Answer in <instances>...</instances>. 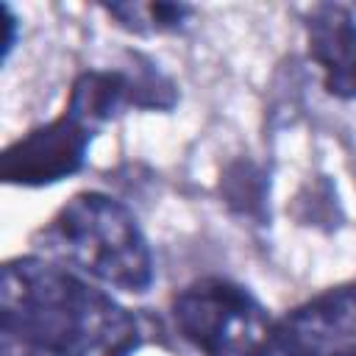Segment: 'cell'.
Returning <instances> with one entry per match:
<instances>
[{"instance_id":"cell-1","label":"cell","mask_w":356,"mask_h":356,"mask_svg":"<svg viewBox=\"0 0 356 356\" xmlns=\"http://www.w3.org/2000/svg\"><path fill=\"white\" fill-rule=\"evenodd\" d=\"M0 334L42 356H134L150 342L139 312L33 250L0 267Z\"/></svg>"},{"instance_id":"cell-2","label":"cell","mask_w":356,"mask_h":356,"mask_svg":"<svg viewBox=\"0 0 356 356\" xmlns=\"http://www.w3.org/2000/svg\"><path fill=\"white\" fill-rule=\"evenodd\" d=\"M31 250L125 295H147L156 256L134 209L100 189L70 195L33 234Z\"/></svg>"},{"instance_id":"cell-3","label":"cell","mask_w":356,"mask_h":356,"mask_svg":"<svg viewBox=\"0 0 356 356\" xmlns=\"http://www.w3.org/2000/svg\"><path fill=\"white\" fill-rule=\"evenodd\" d=\"M170 320L200 356H278L275 317L250 286L200 275L170 295Z\"/></svg>"},{"instance_id":"cell-4","label":"cell","mask_w":356,"mask_h":356,"mask_svg":"<svg viewBox=\"0 0 356 356\" xmlns=\"http://www.w3.org/2000/svg\"><path fill=\"white\" fill-rule=\"evenodd\" d=\"M181 103L175 78L147 53L125 50L114 67L81 70L67 92L64 108L81 117L97 134L128 111H159L170 114Z\"/></svg>"},{"instance_id":"cell-5","label":"cell","mask_w":356,"mask_h":356,"mask_svg":"<svg viewBox=\"0 0 356 356\" xmlns=\"http://www.w3.org/2000/svg\"><path fill=\"white\" fill-rule=\"evenodd\" d=\"M97 131L70 108H61L47 122L28 128L0 153V181L19 189L56 186L86 167L89 147Z\"/></svg>"},{"instance_id":"cell-6","label":"cell","mask_w":356,"mask_h":356,"mask_svg":"<svg viewBox=\"0 0 356 356\" xmlns=\"http://www.w3.org/2000/svg\"><path fill=\"white\" fill-rule=\"evenodd\" d=\"M273 331L278 356H356V278L289 306Z\"/></svg>"},{"instance_id":"cell-7","label":"cell","mask_w":356,"mask_h":356,"mask_svg":"<svg viewBox=\"0 0 356 356\" xmlns=\"http://www.w3.org/2000/svg\"><path fill=\"white\" fill-rule=\"evenodd\" d=\"M300 28L323 92L339 103H356V14L342 3H314L300 14Z\"/></svg>"},{"instance_id":"cell-8","label":"cell","mask_w":356,"mask_h":356,"mask_svg":"<svg viewBox=\"0 0 356 356\" xmlns=\"http://www.w3.org/2000/svg\"><path fill=\"white\" fill-rule=\"evenodd\" d=\"M270 195H273L270 170L253 156H234L222 164L217 178V197L234 220L256 228H267Z\"/></svg>"},{"instance_id":"cell-9","label":"cell","mask_w":356,"mask_h":356,"mask_svg":"<svg viewBox=\"0 0 356 356\" xmlns=\"http://www.w3.org/2000/svg\"><path fill=\"white\" fill-rule=\"evenodd\" d=\"M97 8L111 19L114 28H120L122 33L139 36V39L184 33L189 28V22L195 19V14H197V8L189 6V3H167V0L100 3Z\"/></svg>"},{"instance_id":"cell-10","label":"cell","mask_w":356,"mask_h":356,"mask_svg":"<svg viewBox=\"0 0 356 356\" xmlns=\"http://www.w3.org/2000/svg\"><path fill=\"white\" fill-rule=\"evenodd\" d=\"M289 214L298 225L314 228L320 234H337L348 220L342 197L337 192V184L325 172L309 175L298 186L295 197L289 200Z\"/></svg>"},{"instance_id":"cell-11","label":"cell","mask_w":356,"mask_h":356,"mask_svg":"<svg viewBox=\"0 0 356 356\" xmlns=\"http://www.w3.org/2000/svg\"><path fill=\"white\" fill-rule=\"evenodd\" d=\"M3 19H6V25H8L6 44H3V61H8L11 53H14V47H17V31H19V17H17V11H14L8 3H3Z\"/></svg>"},{"instance_id":"cell-12","label":"cell","mask_w":356,"mask_h":356,"mask_svg":"<svg viewBox=\"0 0 356 356\" xmlns=\"http://www.w3.org/2000/svg\"><path fill=\"white\" fill-rule=\"evenodd\" d=\"M3 356H42V353H36L31 348H22V345H17L11 339H3Z\"/></svg>"}]
</instances>
